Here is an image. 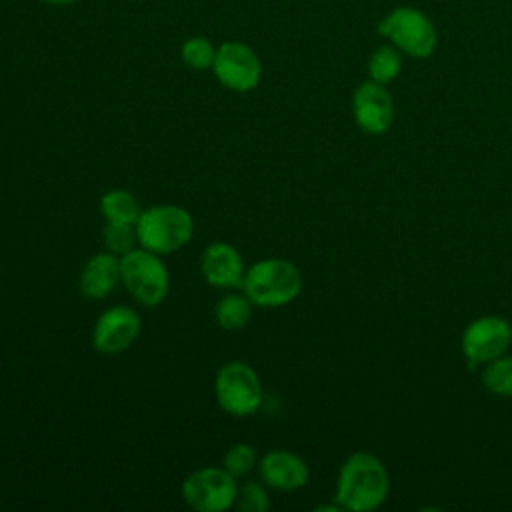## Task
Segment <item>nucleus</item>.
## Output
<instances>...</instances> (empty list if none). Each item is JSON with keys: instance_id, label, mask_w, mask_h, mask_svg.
<instances>
[{"instance_id": "obj_1", "label": "nucleus", "mask_w": 512, "mask_h": 512, "mask_svg": "<svg viewBox=\"0 0 512 512\" xmlns=\"http://www.w3.org/2000/svg\"><path fill=\"white\" fill-rule=\"evenodd\" d=\"M388 484V472L374 454L354 452L340 468L334 500L342 510H374L384 502Z\"/></svg>"}, {"instance_id": "obj_2", "label": "nucleus", "mask_w": 512, "mask_h": 512, "mask_svg": "<svg viewBox=\"0 0 512 512\" xmlns=\"http://www.w3.org/2000/svg\"><path fill=\"white\" fill-rule=\"evenodd\" d=\"M302 290L300 270L282 258H266L246 268L242 292L254 306L278 308L292 302Z\"/></svg>"}, {"instance_id": "obj_3", "label": "nucleus", "mask_w": 512, "mask_h": 512, "mask_svg": "<svg viewBox=\"0 0 512 512\" xmlns=\"http://www.w3.org/2000/svg\"><path fill=\"white\" fill-rule=\"evenodd\" d=\"M194 220L178 204H158L142 210L136 220L138 244L156 254H170L190 242Z\"/></svg>"}, {"instance_id": "obj_4", "label": "nucleus", "mask_w": 512, "mask_h": 512, "mask_svg": "<svg viewBox=\"0 0 512 512\" xmlns=\"http://www.w3.org/2000/svg\"><path fill=\"white\" fill-rule=\"evenodd\" d=\"M120 282L126 286L132 298L148 308H154L166 298L170 276L160 254L140 246L120 256Z\"/></svg>"}, {"instance_id": "obj_5", "label": "nucleus", "mask_w": 512, "mask_h": 512, "mask_svg": "<svg viewBox=\"0 0 512 512\" xmlns=\"http://www.w3.org/2000/svg\"><path fill=\"white\" fill-rule=\"evenodd\" d=\"M378 34L412 58H428L436 50L438 34L426 14L412 6H398L378 22Z\"/></svg>"}, {"instance_id": "obj_6", "label": "nucleus", "mask_w": 512, "mask_h": 512, "mask_svg": "<svg viewBox=\"0 0 512 512\" xmlns=\"http://www.w3.org/2000/svg\"><path fill=\"white\" fill-rule=\"evenodd\" d=\"M214 394L220 408L232 416H250L262 404V384L256 370L242 362H226L214 380Z\"/></svg>"}, {"instance_id": "obj_7", "label": "nucleus", "mask_w": 512, "mask_h": 512, "mask_svg": "<svg viewBox=\"0 0 512 512\" xmlns=\"http://www.w3.org/2000/svg\"><path fill=\"white\" fill-rule=\"evenodd\" d=\"M236 478L224 466H204L182 482V500L198 512H224L234 506Z\"/></svg>"}, {"instance_id": "obj_8", "label": "nucleus", "mask_w": 512, "mask_h": 512, "mask_svg": "<svg viewBox=\"0 0 512 512\" xmlns=\"http://www.w3.org/2000/svg\"><path fill=\"white\" fill-rule=\"evenodd\" d=\"M216 80L232 92H250L262 80V62L252 46L240 40H226L216 46L210 68Z\"/></svg>"}, {"instance_id": "obj_9", "label": "nucleus", "mask_w": 512, "mask_h": 512, "mask_svg": "<svg viewBox=\"0 0 512 512\" xmlns=\"http://www.w3.org/2000/svg\"><path fill=\"white\" fill-rule=\"evenodd\" d=\"M142 322L134 308L130 306H110L106 308L92 330V344L104 356H116L128 350L140 336Z\"/></svg>"}, {"instance_id": "obj_10", "label": "nucleus", "mask_w": 512, "mask_h": 512, "mask_svg": "<svg viewBox=\"0 0 512 512\" xmlns=\"http://www.w3.org/2000/svg\"><path fill=\"white\" fill-rule=\"evenodd\" d=\"M512 342V328L504 318L482 316L470 322L462 334V352L468 358V366L490 362Z\"/></svg>"}, {"instance_id": "obj_11", "label": "nucleus", "mask_w": 512, "mask_h": 512, "mask_svg": "<svg viewBox=\"0 0 512 512\" xmlns=\"http://www.w3.org/2000/svg\"><path fill=\"white\" fill-rule=\"evenodd\" d=\"M356 124L368 134H384L394 120V104L384 88L374 80L362 82L352 96Z\"/></svg>"}, {"instance_id": "obj_12", "label": "nucleus", "mask_w": 512, "mask_h": 512, "mask_svg": "<svg viewBox=\"0 0 512 512\" xmlns=\"http://www.w3.org/2000/svg\"><path fill=\"white\" fill-rule=\"evenodd\" d=\"M200 270L204 280L216 288L242 286L246 266L240 252L222 240L208 244L200 258Z\"/></svg>"}, {"instance_id": "obj_13", "label": "nucleus", "mask_w": 512, "mask_h": 512, "mask_svg": "<svg viewBox=\"0 0 512 512\" xmlns=\"http://www.w3.org/2000/svg\"><path fill=\"white\" fill-rule=\"evenodd\" d=\"M258 474L264 486L276 490H298L308 482V466L306 462L288 450H270L266 452L258 464Z\"/></svg>"}, {"instance_id": "obj_14", "label": "nucleus", "mask_w": 512, "mask_h": 512, "mask_svg": "<svg viewBox=\"0 0 512 512\" xmlns=\"http://www.w3.org/2000/svg\"><path fill=\"white\" fill-rule=\"evenodd\" d=\"M120 282V256L112 252L94 254L80 272V292L86 298L102 300L114 292Z\"/></svg>"}, {"instance_id": "obj_15", "label": "nucleus", "mask_w": 512, "mask_h": 512, "mask_svg": "<svg viewBox=\"0 0 512 512\" xmlns=\"http://www.w3.org/2000/svg\"><path fill=\"white\" fill-rule=\"evenodd\" d=\"M100 214L106 218V222L136 224L142 210L138 198L132 192L114 188L100 198Z\"/></svg>"}, {"instance_id": "obj_16", "label": "nucleus", "mask_w": 512, "mask_h": 512, "mask_svg": "<svg viewBox=\"0 0 512 512\" xmlns=\"http://www.w3.org/2000/svg\"><path fill=\"white\" fill-rule=\"evenodd\" d=\"M252 302L248 300V296L242 294H226L218 300L216 310H214V318L216 324L224 330H240L248 324L250 316H252Z\"/></svg>"}, {"instance_id": "obj_17", "label": "nucleus", "mask_w": 512, "mask_h": 512, "mask_svg": "<svg viewBox=\"0 0 512 512\" xmlns=\"http://www.w3.org/2000/svg\"><path fill=\"white\" fill-rule=\"evenodd\" d=\"M400 68H402V58L394 46L376 48L368 60L370 80L378 84L392 82L400 74Z\"/></svg>"}, {"instance_id": "obj_18", "label": "nucleus", "mask_w": 512, "mask_h": 512, "mask_svg": "<svg viewBox=\"0 0 512 512\" xmlns=\"http://www.w3.org/2000/svg\"><path fill=\"white\" fill-rule=\"evenodd\" d=\"M214 56H216V46L206 36H192L184 40V44L180 46V58L192 70L212 68Z\"/></svg>"}, {"instance_id": "obj_19", "label": "nucleus", "mask_w": 512, "mask_h": 512, "mask_svg": "<svg viewBox=\"0 0 512 512\" xmlns=\"http://www.w3.org/2000/svg\"><path fill=\"white\" fill-rule=\"evenodd\" d=\"M482 382L492 394L510 396L512 394V358L498 356L490 360L482 372Z\"/></svg>"}, {"instance_id": "obj_20", "label": "nucleus", "mask_w": 512, "mask_h": 512, "mask_svg": "<svg viewBox=\"0 0 512 512\" xmlns=\"http://www.w3.org/2000/svg\"><path fill=\"white\" fill-rule=\"evenodd\" d=\"M104 244L108 252L116 256H124L138 244L136 236V224H126V222H108L102 230Z\"/></svg>"}, {"instance_id": "obj_21", "label": "nucleus", "mask_w": 512, "mask_h": 512, "mask_svg": "<svg viewBox=\"0 0 512 512\" xmlns=\"http://www.w3.org/2000/svg\"><path fill=\"white\" fill-rule=\"evenodd\" d=\"M258 460H256V452L250 444L238 442L234 446H230L222 458V466L234 476V478H242L246 474H250L256 468Z\"/></svg>"}, {"instance_id": "obj_22", "label": "nucleus", "mask_w": 512, "mask_h": 512, "mask_svg": "<svg viewBox=\"0 0 512 512\" xmlns=\"http://www.w3.org/2000/svg\"><path fill=\"white\" fill-rule=\"evenodd\" d=\"M234 506L242 512H266L270 508V498L260 482H244L238 486Z\"/></svg>"}, {"instance_id": "obj_23", "label": "nucleus", "mask_w": 512, "mask_h": 512, "mask_svg": "<svg viewBox=\"0 0 512 512\" xmlns=\"http://www.w3.org/2000/svg\"><path fill=\"white\" fill-rule=\"evenodd\" d=\"M42 2H46V4H72L76 0H42Z\"/></svg>"}]
</instances>
